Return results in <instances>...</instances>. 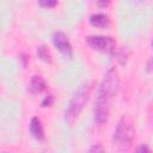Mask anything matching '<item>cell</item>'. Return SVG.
<instances>
[{"label":"cell","mask_w":153,"mask_h":153,"mask_svg":"<svg viewBox=\"0 0 153 153\" xmlns=\"http://www.w3.org/2000/svg\"><path fill=\"white\" fill-rule=\"evenodd\" d=\"M135 128L134 123L128 117H122L114 130L112 134V145L118 151H128L131 147L134 140Z\"/></svg>","instance_id":"obj_2"},{"label":"cell","mask_w":153,"mask_h":153,"mask_svg":"<svg viewBox=\"0 0 153 153\" xmlns=\"http://www.w3.org/2000/svg\"><path fill=\"white\" fill-rule=\"evenodd\" d=\"M102 151H103V147L100 145H97V146L94 145L90 148V152H102Z\"/></svg>","instance_id":"obj_13"},{"label":"cell","mask_w":153,"mask_h":153,"mask_svg":"<svg viewBox=\"0 0 153 153\" xmlns=\"http://www.w3.org/2000/svg\"><path fill=\"white\" fill-rule=\"evenodd\" d=\"M120 85V79L117 71L115 68L108 69L105 73L97 93L94 102V120L98 126L106 123L110 112V105L112 98L116 96Z\"/></svg>","instance_id":"obj_1"},{"label":"cell","mask_w":153,"mask_h":153,"mask_svg":"<svg viewBox=\"0 0 153 153\" xmlns=\"http://www.w3.org/2000/svg\"><path fill=\"white\" fill-rule=\"evenodd\" d=\"M149 152V148L147 147V146H140L139 148H137V152Z\"/></svg>","instance_id":"obj_14"},{"label":"cell","mask_w":153,"mask_h":153,"mask_svg":"<svg viewBox=\"0 0 153 153\" xmlns=\"http://www.w3.org/2000/svg\"><path fill=\"white\" fill-rule=\"evenodd\" d=\"M39 5L43 6V7H47V8H51L54 7L56 4H57V0H38Z\"/></svg>","instance_id":"obj_10"},{"label":"cell","mask_w":153,"mask_h":153,"mask_svg":"<svg viewBox=\"0 0 153 153\" xmlns=\"http://www.w3.org/2000/svg\"><path fill=\"white\" fill-rule=\"evenodd\" d=\"M30 133L32 134V136L38 140V141H42L44 139V129H43V126L41 123V120L38 117H32L30 120Z\"/></svg>","instance_id":"obj_6"},{"label":"cell","mask_w":153,"mask_h":153,"mask_svg":"<svg viewBox=\"0 0 153 153\" xmlns=\"http://www.w3.org/2000/svg\"><path fill=\"white\" fill-rule=\"evenodd\" d=\"M53 102H54V97H53V94H47L45 97H44V99L42 100V106H50L51 104H53Z\"/></svg>","instance_id":"obj_11"},{"label":"cell","mask_w":153,"mask_h":153,"mask_svg":"<svg viewBox=\"0 0 153 153\" xmlns=\"http://www.w3.org/2000/svg\"><path fill=\"white\" fill-rule=\"evenodd\" d=\"M37 55H38V57L41 60H43L45 62H50L51 61V56H50L49 50L45 47H43V45H41V47L37 48Z\"/></svg>","instance_id":"obj_9"},{"label":"cell","mask_w":153,"mask_h":153,"mask_svg":"<svg viewBox=\"0 0 153 153\" xmlns=\"http://www.w3.org/2000/svg\"><path fill=\"white\" fill-rule=\"evenodd\" d=\"M140 1H141V0H140Z\"/></svg>","instance_id":"obj_15"},{"label":"cell","mask_w":153,"mask_h":153,"mask_svg":"<svg viewBox=\"0 0 153 153\" xmlns=\"http://www.w3.org/2000/svg\"><path fill=\"white\" fill-rule=\"evenodd\" d=\"M86 42L87 44L96 49V50H100V51H105L109 54H114L115 53V48H116V42L112 37H105V36H88L86 37Z\"/></svg>","instance_id":"obj_4"},{"label":"cell","mask_w":153,"mask_h":153,"mask_svg":"<svg viewBox=\"0 0 153 153\" xmlns=\"http://www.w3.org/2000/svg\"><path fill=\"white\" fill-rule=\"evenodd\" d=\"M110 1H111V0H97L99 7H106V6L110 4Z\"/></svg>","instance_id":"obj_12"},{"label":"cell","mask_w":153,"mask_h":153,"mask_svg":"<svg viewBox=\"0 0 153 153\" xmlns=\"http://www.w3.org/2000/svg\"><path fill=\"white\" fill-rule=\"evenodd\" d=\"M53 43L56 49L60 50L61 54H63L66 57H72L73 55V49L72 45L67 38V36L62 31H56L53 35Z\"/></svg>","instance_id":"obj_5"},{"label":"cell","mask_w":153,"mask_h":153,"mask_svg":"<svg viewBox=\"0 0 153 153\" xmlns=\"http://www.w3.org/2000/svg\"><path fill=\"white\" fill-rule=\"evenodd\" d=\"M45 87H47V84H45V81H44V79H43L42 76H39V75H33V76L31 78L29 88H30V91H31L32 93H39V92H42L43 90H45Z\"/></svg>","instance_id":"obj_7"},{"label":"cell","mask_w":153,"mask_h":153,"mask_svg":"<svg viewBox=\"0 0 153 153\" xmlns=\"http://www.w3.org/2000/svg\"><path fill=\"white\" fill-rule=\"evenodd\" d=\"M90 93H91V84L86 82V84L81 85L72 96V98L68 103V106L66 109V114H65V118L69 124H73L74 121L76 120L81 109L86 104V102L90 97Z\"/></svg>","instance_id":"obj_3"},{"label":"cell","mask_w":153,"mask_h":153,"mask_svg":"<svg viewBox=\"0 0 153 153\" xmlns=\"http://www.w3.org/2000/svg\"><path fill=\"white\" fill-rule=\"evenodd\" d=\"M90 23L97 27H104L109 24V18L104 13H94L90 17Z\"/></svg>","instance_id":"obj_8"}]
</instances>
